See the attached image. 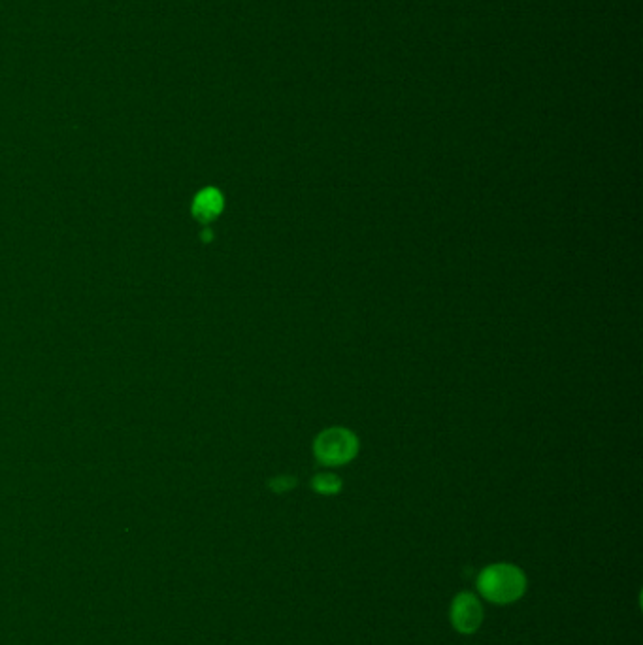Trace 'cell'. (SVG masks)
Here are the masks:
<instances>
[{
  "label": "cell",
  "instance_id": "cell-1",
  "mask_svg": "<svg viewBox=\"0 0 643 645\" xmlns=\"http://www.w3.org/2000/svg\"><path fill=\"white\" fill-rule=\"evenodd\" d=\"M478 589L495 604H512L525 595L527 578L513 564H493L479 574Z\"/></svg>",
  "mask_w": 643,
  "mask_h": 645
},
{
  "label": "cell",
  "instance_id": "cell-2",
  "mask_svg": "<svg viewBox=\"0 0 643 645\" xmlns=\"http://www.w3.org/2000/svg\"><path fill=\"white\" fill-rule=\"evenodd\" d=\"M315 457L327 466L346 464L357 455L359 440L349 430L334 427L317 436L314 444Z\"/></svg>",
  "mask_w": 643,
  "mask_h": 645
},
{
  "label": "cell",
  "instance_id": "cell-3",
  "mask_svg": "<svg viewBox=\"0 0 643 645\" xmlns=\"http://www.w3.org/2000/svg\"><path fill=\"white\" fill-rule=\"evenodd\" d=\"M451 621H453V627L462 634L476 632L483 621V608L478 598L472 593L457 595L451 606Z\"/></svg>",
  "mask_w": 643,
  "mask_h": 645
},
{
  "label": "cell",
  "instance_id": "cell-4",
  "mask_svg": "<svg viewBox=\"0 0 643 645\" xmlns=\"http://www.w3.org/2000/svg\"><path fill=\"white\" fill-rule=\"evenodd\" d=\"M221 208H223V199H221V195L217 191H214V189L204 191L197 199V214L202 219L214 217V215L221 212Z\"/></svg>",
  "mask_w": 643,
  "mask_h": 645
},
{
  "label": "cell",
  "instance_id": "cell-5",
  "mask_svg": "<svg viewBox=\"0 0 643 645\" xmlns=\"http://www.w3.org/2000/svg\"><path fill=\"white\" fill-rule=\"evenodd\" d=\"M312 487L319 495H336L342 489V481L334 474H317L312 480Z\"/></svg>",
  "mask_w": 643,
  "mask_h": 645
},
{
  "label": "cell",
  "instance_id": "cell-6",
  "mask_svg": "<svg viewBox=\"0 0 643 645\" xmlns=\"http://www.w3.org/2000/svg\"><path fill=\"white\" fill-rule=\"evenodd\" d=\"M297 485V480L295 478H287V476H283V478H278V480L272 481V489L274 491H289V489H293Z\"/></svg>",
  "mask_w": 643,
  "mask_h": 645
}]
</instances>
